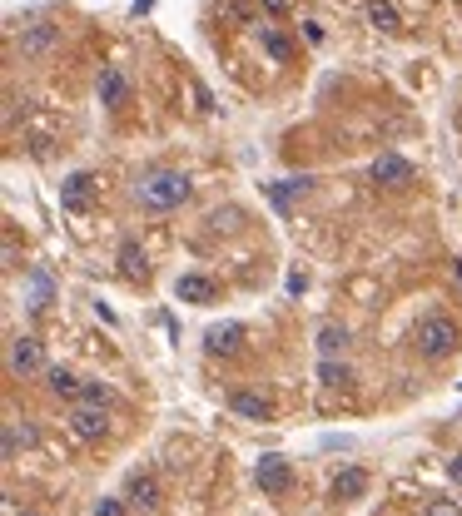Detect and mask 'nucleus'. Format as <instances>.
<instances>
[{
    "label": "nucleus",
    "instance_id": "obj_25",
    "mask_svg": "<svg viewBox=\"0 0 462 516\" xmlns=\"http://www.w3.org/2000/svg\"><path fill=\"white\" fill-rule=\"evenodd\" d=\"M80 402H85V407H110V392H105L100 383H85V392H80Z\"/></svg>",
    "mask_w": 462,
    "mask_h": 516
},
{
    "label": "nucleus",
    "instance_id": "obj_26",
    "mask_svg": "<svg viewBox=\"0 0 462 516\" xmlns=\"http://www.w3.org/2000/svg\"><path fill=\"white\" fill-rule=\"evenodd\" d=\"M259 5H264V15H274V20L294 15V0H259Z\"/></svg>",
    "mask_w": 462,
    "mask_h": 516
},
{
    "label": "nucleus",
    "instance_id": "obj_24",
    "mask_svg": "<svg viewBox=\"0 0 462 516\" xmlns=\"http://www.w3.org/2000/svg\"><path fill=\"white\" fill-rule=\"evenodd\" d=\"M423 516H462V507L453 502V497H433V502L423 507Z\"/></svg>",
    "mask_w": 462,
    "mask_h": 516
},
{
    "label": "nucleus",
    "instance_id": "obj_20",
    "mask_svg": "<svg viewBox=\"0 0 462 516\" xmlns=\"http://www.w3.org/2000/svg\"><path fill=\"white\" fill-rule=\"evenodd\" d=\"M318 378H323V387H348L353 383V368L338 363V358H323V363H318Z\"/></svg>",
    "mask_w": 462,
    "mask_h": 516
},
{
    "label": "nucleus",
    "instance_id": "obj_7",
    "mask_svg": "<svg viewBox=\"0 0 462 516\" xmlns=\"http://www.w3.org/2000/svg\"><path fill=\"white\" fill-rule=\"evenodd\" d=\"M418 179V169L403 159V154H378L373 159V184H383V189H408Z\"/></svg>",
    "mask_w": 462,
    "mask_h": 516
},
{
    "label": "nucleus",
    "instance_id": "obj_19",
    "mask_svg": "<svg viewBox=\"0 0 462 516\" xmlns=\"http://www.w3.org/2000/svg\"><path fill=\"white\" fill-rule=\"evenodd\" d=\"M45 383H50L55 397H70V402H80V392H85V383H80L70 368H50V373H45Z\"/></svg>",
    "mask_w": 462,
    "mask_h": 516
},
{
    "label": "nucleus",
    "instance_id": "obj_13",
    "mask_svg": "<svg viewBox=\"0 0 462 516\" xmlns=\"http://www.w3.org/2000/svg\"><path fill=\"white\" fill-rule=\"evenodd\" d=\"M120 273H125L130 283H145V278H150V254H145L140 239H125V244H120Z\"/></svg>",
    "mask_w": 462,
    "mask_h": 516
},
{
    "label": "nucleus",
    "instance_id": "obj_16",
    "mask_svg": "<svg viewBox=\"0 0 462 516\" xmlns=\"http://www.w3.org/2000/svg\"><path fill=\"white\" fill-rule=\"evenodd\" d=\"M60 204L75 209V214H85V209H90V174H70L65 189H60Z\"/></svg>",
    "mask_w": 462,
    "mask_h": 516
},
{
    "label": "nucleus",
    "instance_id": "obj_23",
    "mask_svg": "<svg viewBox=\"0 0 462 516\" xmlns=\"http://www.w3.org/2000/svg\"><path fill=\"white\" fill-rule=\"evenodd\" d=\"M130 512H135V507L120 502V497H100V502H95V516H130Z\"/></svg>",
    "mask_w": 462,
    "mask_h": 516
},
{
    "label": "nucleus",
    "instance_id": "obj_9",
    "mask_svg": "<svg viewBox=\"0 0 462 516\" xmlns=\"http://www.w3.org/2000/svg\"><path fill=\"white\" fill-rule=\"evenodd\" d=\"M95 95H100V105H105V110H125V105H130V75H125L120 65H110V70L100 75Z\"/></svg>",
    "mask_w": 462,
    "mask_h": 516
},
{
    "label": "nucleus",
    "instance_id": "obj_5",
    "mask_svg": "<svg viewBox=\"0 0 462 516\" xmlns=\"http://www.w3.org/2000/svg\"><path fill=\"white\" fill-rule=\"evenodd\" d=\"M70 432H75L80 442H105V437H110V407H85V402H75V407H70Z\"/></svg>",
    "mask_w": 462,
    "mask_h": 516
},
{
    "label": "nucleus",
    "instance_id": "obj_14",
    "mask_svg": "<svg viewBox=\"0 0 462 516\" xmlns=\"http://www.w3.org/2000/svg\"><path fill=\"white\" fill-rule=\"evenodd\" d=\"M259 50H264L274 65H289V60H294V40H289L279 25H259Z\"/></svg>",
    "mask_w": 462,
    "mask_h": 516
},
{
    "label": "nucleus",
    "instance_id": "obj_27",
    "mask_svg": "<svg viewBox=\"0 0 462 516\" xmlns=\"http://www.w3.org/2000/svg\"><path fill=\"white\" fill-rule=\"evenodd\" d=\"M453 477H458V482H462V457H453Z\"/></svg>",
    "mask_w": 462,
    "mask_h": 516
},
{
    "label": "nucleus",
    "instance_id": "obj_15",
    "mask_svg": "<svg viewBox=\"0 0 462 516\" xmlns=\"http://www.w3.org/2000/svg\"><path fill=\"white\" fill-rule=\"evenodd\" d=\"M363 492H368V472H363V467H343V472L333 477V497H338V502H358Z\"/></svg>",
    "mask_w": 462,
    "mask_h": 516
},
{
    "label": "nucleus",
    "instance_id": "obj_3",
    "mask_svg": "<svg viewBox=\"0 0 462 516\" xmlns=\"http://www.w3.org/2000/svg\"><path fill=\"white\" fill-rule=\"evenodd\" d=\"M254 482H259V492H264V497H289V492H294V467H289V457H279V452L259 457Z\"/></svg>",
    "mask_w": 462,
    "mask_h": 516
},
{
    "label": "nucleus",
    "instance_id": "obj_1",
    "mask_svg": "<svg viewBox=\"0 0 462 516\" xmlns=\"http://www.w3.org/2000/svg\"><path fill=\"white\" fill-rule=\"evenodd\" d=\"M189 179L179 174V169H150V174H140V184H135V199L150 209V214H174V209H184L189 204Z\"/></svg>",
    "mask_w": 462,
    "mask_h": 516
},
{
    "label": "nucleus",
    "instance_id": "obj_4",
    "mask_svg": "<svg viewBox=\"0 0 462 516\" xmlns=\"http://www.w3.org/2000/svg\"><path fill=\"white\" fill-rule=\"evenodd\" d=\"M60 25L55 20H35V25H25V35H20V60H45V55H55L60 50Z\"/></svg>",
    "mask_w": 462,
    "mask_h": 516
},
{
    "label": "nucleus",
    "instance_id": "obj_10",
    "mask_svg": "<svg viewBox=\"0 0 462 516\" xmlns=\"http://www.w3.org/2000/svg\"><path fill=\"white\" fill-rule=\"evenodd\" d=\"M244 348V328L239 323H214L209 333H204V353L209 358H234Z\"/></svg>",
    "mask_w": 462,
    "mask_h": 516
},
{
    "label": "nucleus",
    "instance_id": "obj_18",
    "mask_svg": "<svg viewBox=\"0 0 462 516\" xmlns=\"http://www.w3.org/2000/svg\"><path fill=\"white\" fill-rule=\"evenodd\" d=\"M318 353H323V358L348 353V328H343V323H323V328H318Z\"/></svg>",
    "mask_w": 462,
    "mask_h": 516
},
{
    "label": "nucleus",
    "instance_id": "obj_17",
    "mask_svg": "<svg viewBox=\"0 0 462 516\" xmlns=\"http://www.w3.org/2000/svg\"><path fill=\"white\" fill-rule=\"evenodd\" d=\"M363 15H368V25H373V30H383V35H398V25H403V20H398V10H393L388 0H368V10H363Z\"/></svg>",
    "mask_w": 462,
    "mask_h": 516
},
{
    "label": "nucleus",
    "instance_id": "obj_21",
    "mask_svg": "<svg viewBox=\"0 0 462 516\" xmlns=\"http://www.w3.org/2000/svg\"><path fill=\"white\" fill-rule=\"evenodd\" d=\"M20 442L35 447V432H30V427L20 432V422H5V457H20Z\"/></svg>",
    "mask_w": 462,
    "mask_h": 516
},
{
    "label": "nucleus",
    "instance_id": "obj_2",
    "mask_svg": "<svg viewBox=\"0 0 462 516\" xmlns=\"http://www.w3.org/2000/svg\"><path fill=\"white\" fill-rule=\"evenodd\" d=\"M462 343V328L448 318V313H428L418 328H413V348L428 358V363H443V358H453Z\"/></svg>",
    "mask_w": 462,
    "mask_h": 516
},
{
    "label": "nucleus",
    "instance_id": "obj_6",
    "mask_svg": "<svg viewBox=\"0 0 462 516\" xmlns=\"http://www.w3.org/2000/svg\"><path fill=\"white\" fill-rule=\"evenodd\" d=\"M5 368L10 378H35L45 368V353H40V338H10V353H5Z\"/></svg>",
    "mask_w": 462,
    "mask_h": 516
},
{
    "label": "nucleus",
    "instance_id": "obj_11",
    "mask_svg": "<svg viewBox=\"0 0 462 516\" xmlns=\"http://www.w3.org/2000/svg\"><path fill=\"white\" fill-rule=\"evenodd\" d=\"M125 502H130L135 512H159V482H154L150 472H135V477L125 482Z\"/></svg>",
    "mask_w": 462,
    "mask_h": 516
},
{
    "label": "nucleus",
    "instance_id": "obj_8",
    "mask_svg": "<svg viewBox=\"0 0 462 516\" xmlns=\"http://www.w3.org/2000/svg\"><path fill=\"white\" fill-rule=\"evenodd\" d=\"M229 412L244 417V422H269V417H274V402H269L264 392H254V387H234V392H229Z\"/></svg>",
    "mask_w": 462,
    "mask_h": 516
},
{
    "label": "nucleus",
    "instance_id": "obj_12",
    "mask_svg": "<svg viewBox=\"0 0 462 516\" xmlns=\"http://www.w3.org/2000/svg\"><path fill=\"white\" fill-rule=\"evenodd\" d=\"M174 293H179L184 303H214V298H219V283H214L209 273H184V278L174 283Z\"/></svg>",
    "mask_w": 462,
    "mask_h": 516
},
{
    "label": "nucleus",
    "instance_id": "obj_22",
    "mask_svg": "<svg viewBox=\"0 0 462 516\" xmlns=\"http://www.w3.org/2000/svg\"><path fill=\"white\" fill-rule=\"evenodd\" d=\"M219 10L229 15V25H249V20H254V10H249V0H224Z\"/></svg>",
    "mask_w": 462,
    "mask_h": 516
}]
</instances>
